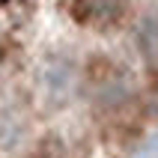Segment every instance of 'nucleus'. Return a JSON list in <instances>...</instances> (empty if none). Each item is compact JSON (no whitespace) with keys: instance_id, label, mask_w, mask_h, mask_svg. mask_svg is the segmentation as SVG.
Returning <instances> with one entry per match:
<instances>
[{"instance_id":"obj_1","label":"nucleus","mask_w":158,"mask_h":158,"mask_svg":"<svg viewBox=\"0 0 158 158\" xmlns=\"http://www.w3.org/2000/svg\"><path fill=\"white\" fill-rule=\"evenodd\" d=\"M128 0H72L69 12L72 18L84 27H96V30H110V27L123 24L128 15Z\"/></svg>"},{"instance_id":"obj_2","label":"nucleus","mask_w":158,"mask_h":158,"mask_svg":"<svg viewBox=\"0 0 158 158\" xmlns=\"http://www.w3.org/2000/svg\"><path fill=\"white\" fill-rule=\"evenodd\" d=\"M137 45L149 63H158V6L149 9L137 24Z\"/></svg>"}]
</instances>
